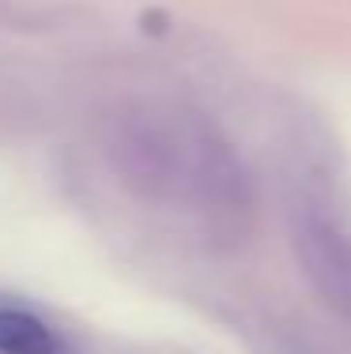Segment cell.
<instances>
[{"label":"cell","instance_id":"3957f363","mask_svg":"<svg viewBox=\"0 0 351 354\" xmlns=\"http://www.w3.org/2000/svg\"><path fill=\"white\" fill-rule=\"evenodd\" d=\"M0 354H61V339L46 320L23 309H0Z\"/></svg>","mask_w":351,"mask_h":354},{"label":"cell","instance_id":"6da1fadb","mask_svg":"<svg viewBox=\"0 0 351 354\" xmlns=\"http://www.w3.org/2000/svg\"><path fill=\"white\" fill-rule=\"evenodd\" d=\"M102 155L132 200L215 238L253 215V181L204 113L174 102L121 106L102 129Z\"/></svg>","mask_w":351,"mask_h":354},{"label":"cell","instance_id":"7a4b0ae2","mask_svg":"<svg viewBox=\"0 0 351 354\" xmlns=\"http://www.w3.org/2000/svg\"><path fill=\"white\" fill-rule=\"evenodd\" d=\"M295 257L314 290L344 320H351V238L325 215H298Z\"/></svg>","mask_w":351,"mask_h":354}]
</instances>
